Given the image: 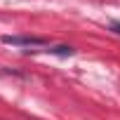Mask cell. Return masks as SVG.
Returning a JSON list of instances; mask_svg holds the SVG:
<instances>
[{
    "label": "cell",
    "instance_id": "cell-1",
    "mask_svg": "<svg viewBox=\"0 0 120 120\" xmlns=\"http://www.w3.org/2000/svg\"><path fill=\"white\" fill-rule=\"evenodd\" d=\"M5 45H14V47H26V52H49V40L45 38H33V35H5L3 38Z\"/></svg>",
    "mask_w": 120,
    "mask_h": 120
},
{
    "label": "cell",
    "instance_id": "cell-2",
    "mask_svg": "<svg viewBox=\"0 0 120 120\" xmlns=\"http://www.w3.org/2000/svg\"><path fill=\"white\" fill-rule=\"evenodd\" d=\"M111 28H113L118 35H120V21H113V24H111Z\"/></svg>",
    "mask_w": 120,
    "mask_h": 120
}]
</instances>
